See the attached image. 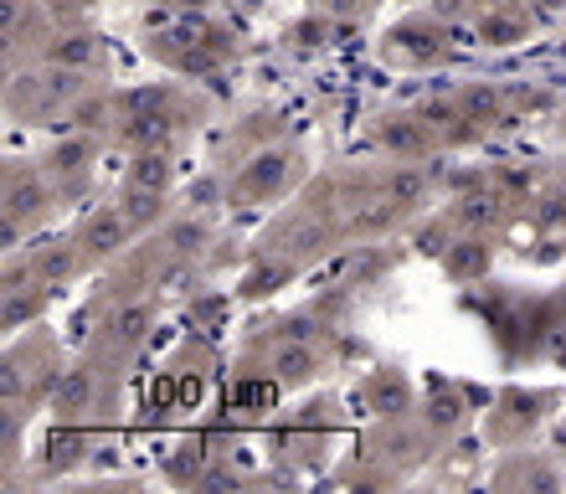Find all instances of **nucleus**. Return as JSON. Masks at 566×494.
I'll return each mask as SVG.
<instances>
[{
	"instance_id": "nucleus-1",
	"label": "nucleus",
	"mask_w": 566,
	"mask_h": 494,
	"mask_svg": "<svg viewBox=\"0 0 566 494\" xmlns=\"http://www.w3.org/2000/svg\"><path fill=\"white\" fill-rule=\"evenodd\" d=\"M57 180L46 176V165H27L15 160L11 170H6V248H21V238L27 232H36V227L52 217V207H57Z\"/></svg>"
},
{
	"instance_id": "nucleus-2",
	"label": "nucleus",
	"mask_w": 566,
	"mask_h": 494,
	"mask_svg": "<svg viewBox=\"0 0 566 494\" xmlns=\"http://www.w3.org/2000/svg\"><path fill=\"white\" fill-rule=\"evenodd\" d=\"M83 88H88V83H83L77 67H57V62H46V67L21 73L11 83V114L21 124H36V119H46V114H67V104H73Z\"/></svg>"
},
{
	"instance_id": "nucleus-3",
	"label": "nucleus",
	"mask_w": 566,
	"mask_h": 494,
	"mask_svg": "<svg viewBox=\"0 0 566 494\" xmlns=\"http://www.w3.org/2000/svg\"><path fill=\"white\" fill-rule=\"evenodd\" d=\"M298 180V150L289 145H273V150H258L253 160L232 176V201H273Z\"/></svg>"
},
{
	"instance_id": "nucleus-4",
	"label": "nucleus",
	"mask_w": 566,
	"mask_h": 494,
	"mask_svg": "<svg viewBox=\"0 0 566 494\" xmlns=\"http://www.w3.org/2000/svg\"><path fill=\"white\" fill-rule=\"evenodd\" d=\"M325 248H329V222L319 211H294V217H283L269 238H263V253L283 257V263H310Z\"/></svg>"
},
{
	"instance_id": "nucleus-5",
	"label": "nucleus",
	"mask_w": 566,
	"mask_h": 494,
	"mask_svg": "<svg viewBox=\"0 0 566 494\" xmlns=\"http://www.w3.org/2000/svg\"><path fill=\"white\" fill-rule=\"evenodd\" d=\"M135 222L124 217V207H98L83 217V227H77V248H83V263L88 269H98V263H108V257H119L129 242H135Z\"/></svg>"
},
{
	"instance_id": "nucleus-6",
	"label": "nucleus",
	"mask_w": 566,
	"mask_h": 494,
	"mask_svg": "<svg viewBox=\"0 0 566 494\" xmlns=\"http://www.w3.org/2000/svg\"><path fill=\"white\" fill-rule=\"evenodd\" d=\"M98 145L104 139H93V135H73L67 129V139H57L52 150H46V176L57 180V191L62 196H83L93 186V165H98Z\"/></svg>"
},
{
	"instance_id": "nucleus-7",
	"label": "nucleus",
	"mask_w": 566,
	"mask_h": 494,
	"mask_svg": "<svg viewBox=\"0 0 566 494\" xmlns=\"http://www.w3.org/2000/svg\"><path fill=\"white\" fill-rule=\"evenodd\" d=\"M448 27L438 21H402V27L387 31V57L402 62V67H432V62H448Z\"/></svg>"
},
{
	"instance_id": "nucleus-8",
	"label": "nucleus",
	"mask_w": 566,
	"mask_h": 494,
	"mask_svg": "<svg viewBox=\"0 0 566 494\" xmlns=\"http://www.w3.org/2000/svg\"><path fill=\"white\" fill-rule=\"evenodd\" d=\"M552 402L546 391H505L500 397V412L490 418V443H500V449H510V443H525V438L541 428V407Z\"/></svg>"
},
{
	"instance_id": "nucleus-9",
	"label": "nucleus",
	"mask_w": 566,
	"mask_h": 494,
	"mask_svg": "<svg viewBox=\"0 0 566 494\" xmlns=\"http://www.w3.org/2000/svg\"><path fill=\"white\" fill-rule=\"evenodd\" d=\"M453 104H459V114L469 124H479V129H510V124L521 119L505 83H484V77L463 83V88L453 93Z\"/></svg>"
},
{
	"instance_id": "nucleus-10",
	"label": "nucleus",
	"mask_w": 566,
	"mask_h": 494,
	"mask_svg": "<svg viewBox=\"0 0 566 494\" xmlns=\"http://www.w3.org/2000/svg\"><path fill=\"white\" fill-rule=\"evenodd\" d=\"M360 402H366V412L381 418V422H397V418H412V412H418V402H412V381H407L402 371H391V366H381V371L366 376Z\"/></svg>"
},
{
	"instance_id": "nucleus-11",
	"label": "nucleus",
	"mask_w": 566,
	"mask_h": 494,
	"mask_svg": "<svg viewBox=\"0 0 566 494\" xmlns=\"http://www.w3.org/2000/svg\"><path fill=\"white\" fill-rule=\"evenodd\" d=\"M67 129L73 135H93V139H108L114 129H119V93H108V88H83L67 104Z\"/></svg>"
},
{
	"instance_id": "nucleus-12",
	"label": "nucleus",
	"mask_w": 566,
	"mask_h": 494,
	"mask_svg": "<svg viewBox=\"0 0 566 494\" xmlns=\"http://www.w3.org/2000/svg\"><path fill=\"white\" fill-rule=\"evenodd\" d=\"M46 402H52V412H57L62 422H77L83 412L98 407V371H93V366H67V371L57 376V387L46 391Z\"/></svg>"
},
{
	"instance_id": "nucleus-13",
	"label": "nucleus",
	"mask_w": 566,
	"mask_h": 494,
	"mask_svg": "<svg viewBox=\"0 0 566 494\" xmlns=\"http://www.w3.org/2000/svg\"><path fill=\"white\" fill-rule=\"evenodd\" d=\"M31 273H36V284L46 288V294H57L62 284H73L77 273L88 269V263H83V248H77V238L73 242H36V248H31Z\"/></svg>"
},
{
	"instance_id": "nucleus-14",
	"label": "nucleus",
	"mask_w": 566,
	"mask_h": 494,
	"mask_svg": "<svg viewBox=\"0 0 566 494\" xmlns=\"http://www.w3.org/2000/svg\"><path fill=\"white\" fill-rule=\"evenodd\" d=\"M474 36L484 46H521L531 36V11L515 6V0H500V6H484L474 15Z\"/></svg>"
},
{
	"instance_id": "nucleus-15",
	"label": "nucleus",
	"mask_w": 566,
	"mask_h": 494,
	"mask_svg": "<svg viewBox=\"0 0 566 494\" xmlns=\"http://www.w3.org/2000/svg\"><path fill=\"white\" fill-rule=\"evenodd\" d=\"M438 145H443V139L432 135L418 114H402V119H387V124H381V150L397 155V160H428Z\"/></svg>"
},
{
	"instance_id": "nucleus-16",
	"label": "nucleus",
	"mask_w": 566,
	"mask_h": 494,
	"mask_svg": "<svg viewBox=\"0 0 566 494\" xmlns=\"http://www.w3.org/2000/svg\"><path fill=\"white\" fill-rule=\"evenodd\" d=\"M418 412H422V428H428V438L459 433L463 418H469V407H463V391L448 387V381H432V387H428V402H422Z\"/></svg>"
},
{
	"instance_id": "nucleus-17",
	"label": "nucleus",
	"mask_w": 566,
	"mask_h": 494,
	"mask_svg": "<svg viewBox=\"0 0 566 494\" xmlns=\"http://www.w3.org/2000/svg\"><path fill=\"white\" fill-rule=\"evenodd\" d=\"M269 371L283 387H304V381H314V371H319V350H314V340L283 335V345H273V356H269Z\"/></svg>"
},
{
	"instance_id": "nucleus-18",
	"label": "nucleus",
	"mask_w": 566,
	"mask_h": 494,
	"mask_svg": "<svg viewBox=\"0 0 566 494\" xmlns=\"http://www.w3.org/2000/svg\"><path fill=\"white\" fill-rule=\"evenodd\" d=\"M46 62L57 67H77V73H98L104 67V42L93 31H62L46 42Z\"/></svg>"
},
{
	"instance_id": "nucleus-19",
	"label": "nucleus",
	"mask_w": 566,
	"mask_h": 494,
	"mask_svg": "<svg viewBox=\"0 0 566 494\" xmlns=\"http://www.w3.org/2000/svg\"><path fill=\"white\" fill-rule=\"evenodd\" d=\"M124 186H139V191H165V196H170V186H176V155H170V150H129Z\"/></svg>"
},
{
	"instance_id": "nucleus-20",
	"label": "nucleus",
	"mask_w": 566,
	"mask_h": 494,
	"mask_svg": "<svg viewBox=\"0 0 566 494\" xmlns=\"http://www.w3.org/2000/svg\"><path fill=\"white\" fill-rule=\"evenodd\" d=\"M443 269L448 278H459V284H479L484 273H490V242L479 238V232H469V238L448 242L443 248Z\"/></svg>"
},
{
	"instance_id": "nucleus-21",
	"label": "nucleus",
	"mask_w": 566,
	"mask_h": 494,
	"mask_svg": "<svg viewBox=\"0 0 566 494\" xmlns=\"http://www.w3.org/2000/svg\"><path fill=\"white\" fill-rule=\"evenodd\" d=\"M149 325H155V304H149V299H129L124 309H114V315H108L104 329H108V340L119 345V350H135V345L149 335Z\"/></svg>"
},
{
	"instance_id": "nucleus-22",
	"label": "nucleus",
	"mask_w": 566,
	"mask_h": 494,
	"mask_svg": "<svg viewBox=\"0 0 566 494\" xmlns=\"http://www.w3.org/2000/svg\"><path fill=\"white\" fill-rule=\"evenodd\" d=\"M500 207H505V196L494 191H469L453 201V227H463V232H490L494 222H500Z\"/></svg>"
},
{
	"instance_id": "nucleus-23",
	"label": "nucleus",
	"mask_w": 566,
	"mask_h": 494,
	"mask_svg": "<svg viewBox=\"0 0 566 494\" xmlns=\"http://www.w3.org/2000/svg\"><path fill=\"white\" fill-rule=\"evenodd\" d=\"M381 191L397 201V207H422L428 201V170H422V160H402V165H391L387 180H381Z\"/></svg>"
},
{
	"instance_id": "nucleus-24",
	"label": "nucleus",
	"mask_w": 566,
	"mask_h": 494,
	"mask_svg": "<svg viewBox=\"0 0 566 494\" xmlns=\"http://www.w3.org/2000/svg\"><path fill=\"white\" fill-rule=\"evenodd\" d=\"M42 304H46V288H15V294H0V329H6V335L27 329L31 319H42Z\"/></svg>"
},
{
	"instance_id": "nucleus-25",
	"label": "nucleus",
	"mask_w": 566,
	"mask_h": 494,
	"mask_svg": "<svg viewBox=\"0 0 566 494\" xmlns=\"http://www.w3.org/2000/svg\"><path fill=\"white\" fill-rule=\"evenodd\" d=\"M119 207H124V217L135 222V232H149V227L165 222V191H139V186H119Z\"/></svg>"
},
{
	"instance_id": "nucleus-26",
	"label": "nucleus",
	"mask_w": 566,
	"mask_h": 494,
	"mask_svg": "<svg viewBox=\"0 0 566 494\" xmlns=\"http://www.w3.org/2000/svg\"><path fill=\"white\" fill-rule=\"evenodd\" d=\"M294 269H298V263H283V257L263 253L253 269L242 273V294H248V299H263V294H273L279 284H289V278H294Z\"/></svg>"
},
{
	"instance_id": "nucleus-27",
	"label": "nucleus",
	"mask_w": 566,
	"mask_h": 494,
	"mask_svg": "<svg viewBox=\"0 0 566 494\" xmlns=\"http://www.w3.org/2000/svg\"><path fill=\"white\" fill-rule=\"evenodd\" d=\"M207 222H176V227H165V248H170V253H180V257H191V253H201V248H207Z\"/></svg>"
},
{
	"instance_id": "nucleus-28",
	"label": "nucleus",
	"mask_w": 566,
	"mask_h": 494,
	"mask_svg": "<svg viewBox=\"0 0 566 494\" xmlns=\"http://www.w3.org/2000/svg\"><path fill=\"white\" fill-rule=\"evenodd\" d=\"M494 480L500 484H541V490H552V484H562V474H556L552 464H531V459H521V464H510V469H500V474H494Z\"/></svg>"
},
{
	"instance_id": "nucleus-29",
	"label": "nucleus",
	"mask_w": 566,
	"mask_h": 494,
	"mask_svg": "<svg viewBox=\"0 0 566 494\" xmlns=\"http://www.w3.org/2000/svg\"><path fill=\"white\" fill-rule=\"evenodd\" d=\"M77 459H83V438L52 433V464H46V469H67V464H77Z\"/></svg>"
},
{
	"instance_id": "nucleus-30",
	"label": "nucleus",
	"mask_w": 566,
	"mask_h": 494,
	"mask_svg": "<svg viewBox=\"0 0 566 494\" xmlns=\"http://www.w3.org/2000/svg\"><path fill=\"white\" fill-rule=\"evenodd\" d=\"M329 36V27L325 21H298L294 31H289V36H283V42H294V46H319Z\"/></svg>"
},
{
	"instance_id": "nucleus-31",
	"label": "nucleus",
	"mask_w": 566,
	"mask_h": 494,
	"mask_svg": "<svg viewBox=\"0 0 566 494\" xmlns=\"http://www.w3.org/2000/svg\"><path fill=\"white\" fill-rule=\"evenodd\" d=\"M541 11H566V0H541Z\"/></svg>"
},
{
	"instance_id": "nucleus-32",
	"label": "nucleus",
	"mask_w": 566,
	"mask_h": 494,
	"mask_svg": "<svg viewBox=\"0 0 566 494\" xmlns=\"http://www.w3.org/2000/svg\"><path fill=\"white\" fill-rule=\"evenodd\" d=\"M67 6H98V0H67Z\"/></svg>"
},
{
	"instance_id": "nucleus-33",
	"label": "nucleus",
	"mask_w": 566,
	"mask_h": 494,
	"mask_svg": "<svg viewBox=\"0 0 566 494\" xmlns=\"http://www.w3.org/2000/svg\"><path fill=\"white\" fill-rule=\"evenodd\" d=\"M556 360H562V366H566V345H562V350H556Z\"/></svg>"
}]
</instances>
